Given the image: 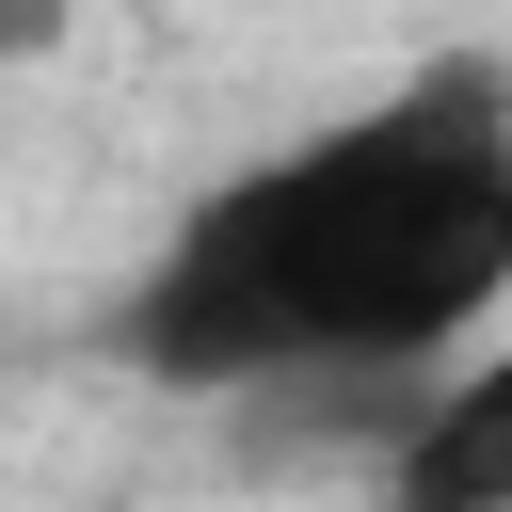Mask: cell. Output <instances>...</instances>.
Returning <instances> with one entry per match:
<instances>
[{
  "mask_svg": "<svg viewBox=\"0 0 512 512\" xmlns=\"http://www.w3.org/2000/svg\"><path fill=\"white\" fill-rule=\"evenodd\" d=\"M512 320V64L448 48L400 96L240 160L128 272L112 352L192 400H320L432 384Z\"/></svg>",
  "mask_w": 512,
  "mask_h": 512,
  "instance_id": "1",
  "label": "cell"
},
{
  "mask_svg": "<svg viewBox=\"0 0 512 512\" xmlns=\"http://www.w3.org/2000/svg\"><path fill=\"white\" fill-rule=\"evenodd\" d=\"M368 496H384V512H512V320H496L480 352H448V368L384 416Z\"/></svg>",
  "mask_w": 512,
  "mask_h": 512,
  "instance_id": "2",
  "label": "cell"
},
{
  "mask_svg": "<svg viewBox=\"0 0 512 512\" xmlns=\"http://www.w3.org/2000/svg\"><path fill=\"white\" fill-rule=\"evenodd\" d=\"M0 48L32 64V48H64V0H0Z\"/></svg>",
  "mask_w": 512,
  "mask_h": 512,
  "instance_id": "3",
  "label": "cell"
}]
</instances>
